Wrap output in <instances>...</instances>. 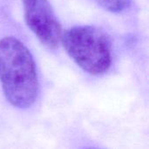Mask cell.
Returning a JSON list of instances; mask_svg holds the SVG:
<instances>
[{"instance_id": "obj_1", "label": "cell", "mask_w": 149, "mask_h": 149, "mask_svg": "<svg viewBox=\"0 0 149 149\" xmlns=\"http://www.w3.org/2000/svg\"><path fill=\"white\" fill-rule=\"evenodd\" d=\"M0 83L11 106L25 109L36 101L38 79L34 58L24 44L14 37L0 39Z\"/></svg>"}, {"instance_id": "obj_2", "label": "cell", "mask_w": 149, "mask_h": 149, "mask_svg": "<svg viewBox=\"0 0 149 149\" xmlns=\"http://www.w3.org/2000/svg\"><path fill=\"white\" fill-rule=\"evenodd\" d=\"M61 43L70 58L92 75L106 73L112 65L110 42L93 26H74L66 30L62 34Z\"/></svg>"}, {"instance_id": "obj_3", "label": "cell", "mask_w": 149, "mask_h": 149, "mask_svg": "<svg viewBox=\"0 0 149 149\" xmlns=\"http://www.w3.org/2000/svg\"><path fill=\"white\" fill-rule=\"evenodd\" d=\"M24 19L38 40L50 49L61 43L62 26L48 0H23Z\"/></svg>"}, {"instance_id": "obj_4", "label": "cell", "mask_w": 149, "mask_h": 149, "mask_svg": "<svg viewBox=\"0 0 149 149\" xmlns=\"http://www.w3.org/2000/svg\"><path fill=\"white\" fill-rule=\"evenodd\" d=\"M105 10L113 12L120 13L126 10L131 3V0H95Z\"/></svg>"}]
</instances>
